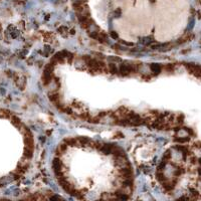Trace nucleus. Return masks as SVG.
Returning <instances> with one entry per match:
<instances>
[{
    "label": "nucleus",
    "mask_w": 201,
    "mask_h": 201,
    "mask_svg": "<svg viewBox=\"0 0 201 201\" xmlns=\"http://www.w3.org/2000/svg\"><path fill=\"white\" fill-rule=\"evenodd\" d=\"M151 69H152V71L154 72V74H158V72L161 71L162 67L160 65H158V64H152L151 65Z\"/></svg>",
    "instance_id": "obj_1"
}]
</instances>
